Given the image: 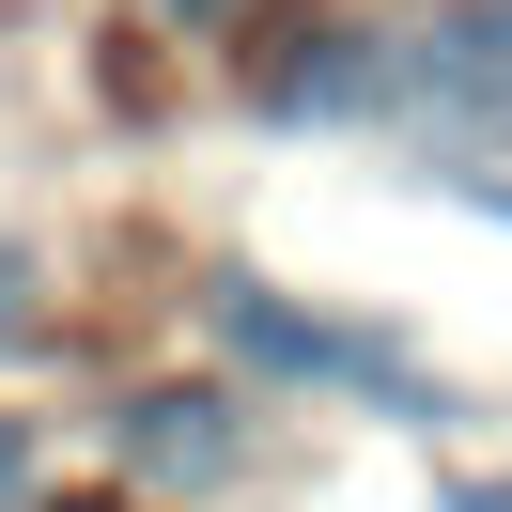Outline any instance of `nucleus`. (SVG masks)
Segmentation results:
<instances>
[{"label":"nucleus","mask_w":512,"mask_h":512,"mask_svg":"<svg viewBox=\"0 0 512 512\" xmlns=\"http://www.w3.org/2000/svg\"><path fill=\"white\" fill-rule=\"evenodd\" d=\"M218 311V342L233 357H264V373H295V388H357V404H404V419H450V388L419 373L388 326H342V311H280L264 280H218L202 295Z\"/></svg>","instance_id":"nucleus-1"},{"label":"nucleus","mask_w":512,"mask_h":512,"mask_svg":"<svg viewBox=\"0 0 512 512\" xmlns=\"http://www.w3.org/2000/svg\"><path fill=\"white\" fill-rule=\"evenodd\" d=\"M388 109H419L450 140H512V0H435L388 47Z\"/></svg>","instance_id":"nucleus-2"},{"label":"nucleus","mask_w":512,"mask_h":512,"mask_svg":"<svg viewBox=\"0 0 512 512\" xmlns=\"http://www.w3.org/2000/svg\"><path fill=\"white\" fill-rule=\"evenodd\" d=\"M233 450H249L233 388H140L125 404V466H156V481H233Z\"/></svg>","instance_id":"nucleus-3"},{"label":"nucleus","mask_w":512,"mask_h":512,"mask_svg":"<svg viewBox=\"0 0 512 512\" xmlns=\"http://www.w3.org/2000/svg\"><path fill=\"white\" fill-rule=\"evenodd\" d=\"M16 342H47V280H32V249H0V357Z\"/></svg>","instance_id":"nucleus-4"},{"label":"nucleus","mask_w":512,"mask_h":512,"mask_svg":"<svg viewBox=\"0 0 512 512\" xmlns=\"http://www.w3.org/2000/svg\"><path fill=\"white\" fill-rule=\"evenodd\" d=\"M0 512H32V419H0Z\"/></svg>","instance_id":"nucleus-5"}]
</instances>
